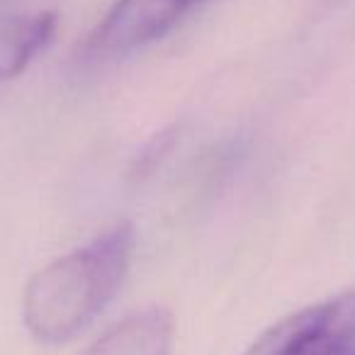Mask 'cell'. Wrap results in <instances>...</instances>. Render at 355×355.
I'll return each instance as SVG.
<instances>
[{
  "label": "cell",
  "mask_w": 355,
  "mask_h": 355,
  "mask_svg": "<svg viewBox=\"0 0 355 355\" xmlns=\"http://www.w3.org/2000/svg\"><path fill=\"white\" fill-rule=\"evenodd\" d=\"M132 253L134 229L119 222L37 270L22 297L27 331L42 343H66L85 331L122 287Z\"/></svg>",
  "instance_id": "6da1fadb"
},
{
  "label": "cell",
  "mask_w": 355,
  "mask_h": 355,
  "mask_svg": "<svg viewBox=\"0 0 355 355\" xmlns=\"http://www.w3.org/2000/svg\"><path fill=\"white\" fill-rule=\"evenodd\" d=\"M188 12L180 0H117L88 40V54L124 56L161 40Z\"/></svg>",
  "instance_id": "7a4b0ae2"
},
{
  "label": "cell",
  "mask_w": 355,
  "mask_h": 355,
  "mask_svg": "<svg viewBox=\"0 0 355 355\" xmlns=\"http://www.w3.org/2000/svg\"><path fill=\"white\" fill-rule=\"evenodd\" d=\"M290 355H355V292L290 314Z\"/></svg>",
  "instance_id": "3957f363"
},
{
  "label": "cell",
  "mask_w": 355,
  "mask_h": 355,
  "mask_svg": "<svg viewBox=\"0 0 355 355\" xmlns=\"http://www.w3.org/2000/svg\"><path fill=\"white\" fill-rule=\"evenodd\" d=\"M173 316L163 306H146L107 329L85 355H171Z\"/></svg>",
  "instance_id": "277c9868"
},
{
  "label": "cell",
  "mask_w": 355,
  "mask_h": 355,
  "mask_svg": "<svg viewBox=\"0 0 355 355\" xmlns=\"http://www.w3.org/2000/svg\"><path fill=\"white\" fill-rule=\"evenodd\" d=\"M56 22V15L49 10L0 17V80L15 78L30 66V61L51 42Z\"/></svg>",
  "instance_id": "5b68a950"
},
{
  "label": "cell",
  "mask_w": 355,
  "mask_h": 355,
  "mask_svg": "<svg viewBox=\"0 0 355 355\" xmlns=\"http://www.w3.org/2000/svg\"><path fill=\"white\" fill-rule=\"evenodd\" d=\"M290 336L292 321L290 316H285L282 321L272 324L266 334L258 336L243 355H290Z\"/></svg>",
  "instance_id": "8992f818"
},
{
  "label": "cell",
  "mask_w": 355,
  "mask_h": 355,
  "mask_svg": "<svg viewBox=\"0 0 355 355\" xmlns=\"http://www.w3.org/2000/svg\"><path fill=\"white\" fill-rule=\"evenodd\" d=\"M180 3H183V6L190 10V8H193V6H198V3H202V0H180Z\"/></svg>",
  "instance_id": "52a82bcc"
}]
</instances>
